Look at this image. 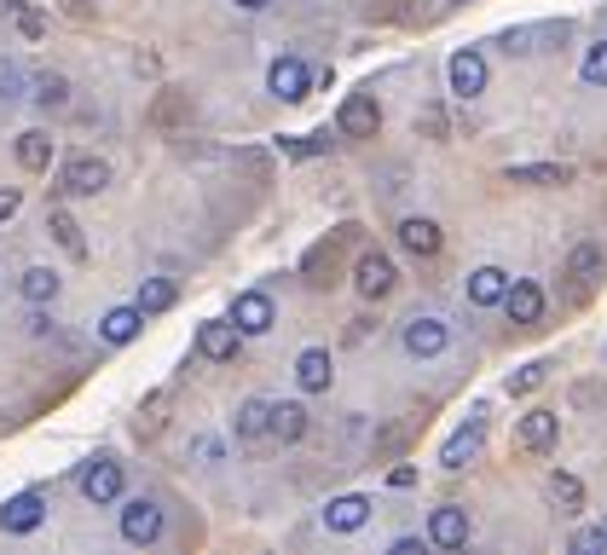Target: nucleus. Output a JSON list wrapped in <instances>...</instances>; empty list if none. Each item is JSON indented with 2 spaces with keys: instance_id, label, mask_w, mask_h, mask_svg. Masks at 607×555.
Listing matches in <instances>:
<instances>
[{
  "instance_id": "1",
  "label": "nucleus",
  "mask_w": 607,
  "mask_h": 555,
  "mask_svg": "<svg viewBox=\"0 0 607 555\" xmlns=\"http://www.w3.org/2000/svg\"><path fill=\"white\" fill-rule=\"evenodd\" d=\"M353 290H359L365 301H388L399 290V266L394 255H383V249H365L359 261H353Z\"/></svg>"
},
{
  "instance_id": "2",
  "label": "nucleus",
  "mask_w": 607,
  "mask_h": 555,
  "mask_svg": "<svg viewBox=\"0 0 607 555\" xmlns=\"http://www.w3.org/2000/svg\"><path fill=\"white\" fill-rule=\"evenodd\" d=\"M399 342H405V353H411V359H440V353L451 347V324L435 318V313H417V318H405Z\"/></svg>"
},
{
  "instance_id": "3",
  "label": "nucleus",
  "mask_w": 607,
  "mask_h": 555,
  "mask_svg": "<svg viewBox=\"0 0 607 555\" xmlns=\"http://www.w3.org/2000/svg\"><path fill=\"white\" fill-rule=\"evenodd\" d=\"M163 503L157 498H122V538H128V544H157L163 538Z\"/></svg>"
},
{
  "instance_id": "4",
  "label": "nucleus",
  "mask_w": 607,
  "mask_h": 555,
  "mask_svg": "<svg viewBox=\"0 0 607 555\" xmlns=\"http://www.w3.org/2000/svg\"><path fill=\"white\" fill-rule=\"evenodd\" d=\"M75 486H82V498L93 503V510H111V503H122V463L93 458L82 474H75Z\"/></svg>"
},
{
  "instance_id": "5",
  "label": "nucleus",
  "mask_w": 607,
  "mask_h": 555,
  "mask_svg": "<svg viewBox=\"0 0 607 555\" xmlns=\"http://www.w3.org/2000/svg\"><path fill=\"white\" fill-rule=\"evenodd\" d=\"M486 446V411H469V422L451 428V440L440 446V469H469Z\"/></svg>"
},
{
  "instance_id": "6",
  "label": "nucleus",
  "mask_w": 607,
  "mask_h": 555,
  "mask_svg": "<svg viewBox=\"0 0 607 555\" xmlns=\"http://www.w3.org/2000/svg\"><path fill=\"white\" fill-rule=\"evenodd\" d=\"M105 186H111V163L105 157H70L59 168V191L64 197H98Z\"/></svg>"
},
{
  "instance_id": "7",
  "label": "nucleus",
  "mask_w": 607,
  "mask_h": 555,
  "mask_svg": "<svg viewBox=\"0 0 607 555\" xmlns=\"http://www.w3.org/2000/svg\"><path fill=\"white\" fill-rule=\"evenodd\" d=\"M238 347H243V331H238V318H202L197 324V353L209 365H226V359H238Z\"/></svg>"
},
{
  "instance_id": "8",
  "label": "nucleus",
  "mask_w": 607,
  "mask_h": 555,
  "mask_svg": "<svg viewBox=\"0 0 607 555\" xmlns=\"http://www.w3.org/2000/svg\"><path fill=\"white\" fill-rule=\"evenodd\" d=\"M336 128H342L347 139H376V128H383V105H376L370 93H347Z\"/></svg>"
},
{
  "instance_id": "9",
  "label": "nucleus",
  "mask_w": 607,
  "mask_h": 555,
  "mask_svg": "<svg viewBox=\"0 0 607 555\" xmlns=\"http://www.w3.org/2000/svg\"><path fill=\"white\" fill-rule=\"evenodd\" d=\"M232 318H238L243 336H266L278 324V307H272L266 290H243V295H232Z\"/></svg>"
},
{
  "instance_id": "10",
  "label": "nucleus",
  "mask_w": 607,
  "mask_h": 555,
  "mask_svg": "<svg viewBox=\"0 0 607 555\" xmlns=\"http://www.w3.org/2000/svg\"><path fill=\"white\" fill-rule=\"evenodd\" d=\"M41 521H46V492H18V498H7V510H0V533L23 538V533H35Z\"/></svg>"
},
{
  "instance_id": "11",
  "label": "nucleus",
  "mask_w": 607,
  "mask_h": 555,
  "mask_svg": "<svg viewBox=\"0 0 607 555\" xmlns=\"http://www.w3.org/2000/svg\"><path fill=\"white\" fill-rule=\"evenodd\" d=\"M307 87H313V75H307V64H301V59H272L266 64V93L272 98L295 105V98H307Z\"/></svg>"
},
{
  "instance_id": "12",
  "label": "nucleus",
  "mask_w": 607,
  "mask_h": 555,
  "mask_svg": "<svg viewBox=\"0 0 607 555\" xmlns=\"http://www.w3.org/2000/svg\"><path fill=\"white\" fill-rule=\"evenodd\" d=\"M394 238H399L405 255H417V261H435V255H440V243H446V238H440V226L428 220V214H405Z\"/></svg>"
},
{
  "instance_id": "13",
  "label": "nucleus",
  "mask_w": 607,
  "mask_h": 555,
  "mask_svg": "<svg viewBox=\"0 0 607 555\" xmlns=\"http://www.w3.org/2000/svg\"><path fill=\"white\" fill-rule=\"evenodd\" d=\"M428 544H435V549H463L469 544V510L440 503V510L428 515Z\"/></svg>"
},
{
  "instance_id": "14",
  "label": "nucleus",
  "mask_w": 607,
  "mask_h": 555,
  "mask_svg": "<svg viewBox=\"0 0 607 555\" xmlns=\"http://www.w3.org/2000/svg\"><path fill=\"white\" fill-rule=\"evenodd\" d=\"M446 75H451V93H458V98L486 93V59H480L474 46H458V53H451V64H446Z\"/></svg>"
},
{
  "instance_id": "15",
  "label": "nucleus",
  "mask_w": 607,
  "mask_h": 555,
  "mask_svg": "<svg viewBox=\"0 0 607 555\" xmlns=\"http://www.w3.org/2000/svg\"><path fill=\"white\" fill-rule=\"evenodd\" d=\"M232 428H238V440L243 446H266L272 440V399H243L238 406V417H232Z\"/></svg>"
},
{
  "instance_id": "16",
  "label": "nucleus",
  "mask_w": 607,
  "mask_h": 555,
  "mask_svg": "<svg viewBox=\"0 0 607 555\" xmlns=\"http://www.w3.org/2000/svg\"><path fill=\"white\" fill-rule=\"evenodd\" d=\"M515 440L526 446V451H538V458H544V451L555 446V440H562V417H555V411H526L521 417V428H515Z\"/></svg>"
},
{
  "instance_id": "17",
  "label": "nucleus",
  "mask_w": 607,
  "mask_h": 555,
  "mask_svg": "<svg viewBox=\"0 0 607 555\" xmlns=\"http://www.w3.org/2000/svg\"><path fill=\"white\" fill-rule=\"evenodd\" d=\"M601 272H607V255H601V243H578L573 255H567V278H573V295H590Z\"/></svg>"
},
{
  "instance_id": "18",
  "label": "nucleus",
  "mask_w": 607,
  "mask_h": 555,
  "mask_svg": "<svg viewBox=\"0 0 607 555\" xmlns=\"http://www.w3.org/2000/svg\"><path fill=\"white\" fill-rule=\"evenodd\" d=\"M503 313H510L515 324H538V318H544V290L533 284V278H510V295H503Z\"/></svg>"
},
{
  "instance_id": "19",
  "label": "nucleus",
  "mask_w": 607,
  "mask_h": 555,
  "mask_svg": "<svg viewBox=\"0 0 607 555\" xmlns=\"http://www.w3.org/2000/svg\"><path fill=\"white\" fill-rule=\"evenodd\" d=\"M295 383H301V394H331V383H336V365H331V353L324 347H307L295 359Z\"/></svg>"
},
{
  "instance_id": "20",
  "label": "nucleus",
  "mask_w": 607,
  "mask_h": 555,
  "mask_svg": "<svg viewBox=\"0 0 607 555\" xmlns=\"http://www.w3.org/2000/svg\"><path fill=\"white\" fill-rule=\"evenodd\" d=\"M365 521H370V498H359V492L324 503V526H331V533H359Z\"/></svg>"
},
{
  "instance_id": "21",
  "label": "nucleus",
  "mask_w": 607,
  "mask_h": 555,
  "mask_svg": "<svg viewBox=\"0 0 607 555\" xmlns=\"http://www.w3.org/2000/svg\"><path fill=\"white\" fill-rule=\"evenodd\" d=\"M503 295H510V272L503 266H474L469 272V301L474 307H503Z\"/></svg>"
},
{
  "instance_id": "22",
  "label": "nucleus",
  "mask_w": 607,
  "mask_h": 555,
  "mask_svg": "<svg viewBox=\"0 0 607 555\" xmlns=\"http://www.w3.org/2000/svg\"><path fill=\"white\" fill-rule=\"evenodd\" d=\"M46 232L59 238V249H64L70 261H87V238H82V226H75V214H70L64 203L46 209Z\"/></svg>"
},
{
  "instance_id": "23",
  "label": "nucleus",
  "mask_w": 607,
  "mask_h": 555,
  "mask_svg": "<svg viewBox=\"0 0 607 555\" xmlns=\"http://www.w3.org/2000/svg\"><path fill=\"white\" fill-rule=\"evenodd\" d=\"M139 331H145V313L139 307H111L105 318H98V342H111V347H128Z\"/></svg>"
},
{
  "instance_id": "24",
  "label": "nucleus",
  "mask_w": 607,
  "mask_h": 555,
  "mask_svg": "<svg viewBox=\"0 0 607 555\" xmlns=\"http://www.w3.org/2000/svg\"><path fill=\"white\" fill-rule=\"evenodd\" d=\"M30 105L35 111H64L70 105V75H59V70L30 75Z\"/></svg>"
},
{
  "instance_id": "25",
  "label": "nucleus",
  "mask_w": 607,
  "mask_h": 555,
  "mask_svg": "<svg viewBox=\"0 0 607 555\" xmlns=\"http://www.w3.org/2000/svg\"><path fill=\"white\" fill-rule=\"evenodd\" d=\"M301 434H307V406H301V399H278L272 406V440L295 446Z\"/></svg>"
},
{
  "instance_id": "26",
  "label": "nucleus",
  "mask_w": 607,
  "mask_h": 555,
  "mask_svg": "<svg viewBox=\"0 0 607 555\" xmlns=\"http://www.w3.org/2000/svg\"><path fill=\"white\" fill-rule=\"evenodd\" d=\"M18 290H23L30 307H46V301H59V272L53 266H30V272L18 278Z\"/></svg>"
},
{
  "instance_id": "27",
  "label": "nucleus",
  "mask_w": 607,
  "mask_h": 555,
  "mask_svg": "<svg viewBox=\"0 0 607 555\" xmlns=\"http://www.w3.org/2000/svg\"><path fill=\"white\" fill-rule=\"evenodd\" d=\"M18 163L30 168V174H46V168H53V139H46L41 128L18 134Z\"/></svg>"
},
{
  "instance_id": "28",
  "label": "nucleus",
  "mask_w": 607,
  "mask_h": 555,
  "mask_svg": "<svg viewBox=\"0 0 607 555\" xmlns=\"http://www.w3.org/2000/svg\"><path fill=\"white\" fill-rule=\"evenodd\" d=\"M134 307H139L145 318L168 313V307H174V284H168V278H145V284H139V295H134Z\"/></svg>"
},
{
  "instance_id": "29",
  "label": "nucleus",
  "mask_w": 607,
  "mask_h": 555,
  "mask_svg": "<svg viewBox=\"0 0 607 555\" xmlns=\"http://www.w3.org/2000/svg\"><path fill=\"white\" fill-rule=\"evenodd\" d=\"M510 180L515 186H567V168L562 163H521V168H510Z\"/></svg>"
},
{
  "instance_id": "30",
  "label": "nucleus",
  "mask_w": 607,
  "mask_h": 555,
  "mask_svg": "<svg viewBox=\"0 0 607 555\" xmlns=\"http://www.w3.org/2000/svg\"><path fill=\"white\" fill-rule=\"evenodd\" d=\"M18 98H30V75L18 59H0V105H18Z\"/></svg>"
},
{
  "instance_id": "31",
  "label": "nucleus",
  "mask_w": 607,
  "mask_h": 555,
  "mask_svg": "<svg viewBox=\"0 0 607 555\" xmlns=\"http://www.w3.org/2000/svg\"><path fill=\"white\" fill-rule=\"evenodd\" d=\"M550 498L562 503V510H578V503H585V481H578V474H562V469H555V474H550Z\"/></svg>"
},
{
  "instance_id": "32",
  "label": "nucleus",
  "mask_w": 607,
  "mask_h": 555,
  "mask_svg": "<svg viewBox=\"0 0 607 555\" xmlns=\"http://www.w3.org/2000/svg\"><path fill=\"white\" fill-rule=\"evenodd\" d=\"M562 30H567V23H562ZM544 35H555V23H538V30H503L498 46H503V53H533V41H544Z\"/></svg>"
},
{
  "instance_id": "33",
  "label": "nucleus",
  "mask_w": 607,
  "mask_h": 555,
  "mask_svg": "<svg viewBox=\"0 0 607 555\" xmlns=\"http://www.w3.org/2000/svg\"><path fill=\"white\" fill-rule=\"evenodd\" d=\"M163 411H168V394H150L145 406H139V417H134V428H139V434H157V428H163Z\"/></svg>"
},
{
  "instance_id": "34",
  "label": "nucleus",
  "mask_w": 607,
  "mask_h": 555,
  "mask_svg": "<svg viewBox=\"0 0 607 555\" xmlns=\"http://www.w3.org/2000/svg\"><path fill=\"white\" fill-rule=\"evenodd\" d=\"M278 145H284V157H318V150H331V128L307 139H278Z\"/></svg>"
},
{
  "instance_id": "35",
  "label": "nucleus",
  "mask_w": 607,
  "mask_h": 555,
  "mask_svg": "<svg viewBox=\"0 0 607 555\" xmlns=\"http://www.w3.org/2000/svg\"><path fill=\"white\" fill-rule=\"evenodd\" d=\"M7 7H12V18H18V30H23V41H41V35H46V18H41V12H23L18 0H7Z\"/></svg>"
},
{
  "instance_id": "36",
  "label": "nucleus",
  "mask_w": 607,
  "mask_h": 555,
  "mask_svg": "<svg viewBox=\"0 0 607 555\" xmlns=\"http://www.w3.org/2000/svg\"><path fill=\"white\" fill-rule=\"evenodd\" d=\"M585 82H590V87H607V41L585 53Z\"/></svg>"
},
{
  "instance_id": "37",
  "label": "nucleus",
  "mask_w": 607,
  "mask_h": 555,
  "mask_svg": "<svg viewBox=\"0 0 607 555\" xmlns=\"http://www.w3.org/2000/svg\"><path fill=\"white\" fill-rule=\"evenodd\" d=\"M544 376H550V365H526V370H515V376H510V394H533Z\"/></svg>"
},
{
  "instance_id": "38",
  "label": "nucleus",
  "mask_w": 607,
  "mask_h": 555,
  "mask_svg": "<svg viewBox=\"0 0 607 555\" xmlns=\"http://www.w3.org/2000/svg\"><path fill=\"white\" fill-rule=\"evenodd\" d=\"M573 549H578V555H596V549H607V526H596V533H573Z\"/></svg>"
},
{
  "instance_id": "39",
  "label": "nucleus",
  "mask_w": 607,
  "mask_h": 555,
  "mask_svg": "<svg viewBox=\"0 0 607 555\" xmlns=\"http://www.w3.org/2000/svg\"><path fill=\"white\" fill-rule=\"evenodd\" d=\"M18 209H23V191L18 186H0V226H7Z\"/></svg>"
},
{
  "instance_id": "40",
  "label": "nucleus",
  "mask_w": 607,
  "mask_h": 555,
  "mask_svg": "<svg viewBox=\"0 0 607 555\" xmlns=\"http://www.w3.org/2000/svg\"><path fill=\"white\" fill-rule=\"evenodd\" d=\"M191 451H197V458H202V463H220V458H226V446H220L214 434H202V440H197Z\"/></svg>"
},
{
  "instance_id": "41",
  "label": "nucleus",
  "mask_w": 607,
  "mask_h": 555,
  "mask_svg": "<svg viewBox=\"0 0 607 555\" xmlns=\"http://www.w3.org/2000/svg\"><path fill=\"white\" fill-rule=\"evenodd\" d=\"M388 481H394V486H399V492H405V486H417V469H411V463H399V469H394V474H388Z\"/></svg>"
},
{
  "instance_id": "42",
  "label": "nucleus",
  "mask_w": 607,
  "mask_h": 555,
  "mask_svg": "<svg viewBox=\"0 0 607 555\" xmlns=\"http://www.w3.org/2000/svg\"><path fill=\"white\" fill-rule=\"evenodd\" d=\"M30 336H41V342H46V336H53V318L35 313V318H30Z\"/></svg>"
},
{
  "instance_id": "43",
  "label": "nucleus",
  "mask_w": 607,
  "mask_h": 555,
  "mask_svg": "<svg viewBox=\"0 0 607 555\" xmlns=\"http://www.w3.org/2000/svg\"><path fill=\"white\" fill-rule=\"evenodd\" d=\"M238 7H243V12H266V7H272V0H238Z\"/></svg>"
},
{
  "instance_id": "44",
  "label": "nucleus",
  "mask_w": 607,
  "mask_h": 555,
  "mask_svg": "<svg viewBox=\"0 0 607 555\" xmlns=\"http://www.w3.org/2000/svg\"><path fill=\"white\" fill-rule=\"evenodd\" d=\"M601 526H607V521H601Z\"/></svg>"
}]
</instances>
